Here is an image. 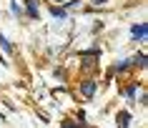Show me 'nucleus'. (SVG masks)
<instances>
[{
    "instance_id": "4",
    "label": "nucleus",
    "mask_w": 148,
    "mask_h": 128,
    "mask_svg": "<svg viewBox=\"0 0 148 128\" xmlns=\"http://www.w3.org/2000/svg\"><path fill=\"white\" fill-rule=\"evenodd\" d=\"M10 10H13L15 15H20V13H23V10H20V5H15V3H10Z\"/></svg>"
},
{
    "instance_id": "7",
    "label": "nucleus",
    "mask_w": 148,
    "mask_h": 128,
    "mask_svg": "<svg viewBox=\"0 0 148 128\" xmlns=\"http://www.w3.org/2000/svg\"><path fill=\"white\" fill-rule=\"evenodd\" d=\"M93 3H103V0H93Z\"/></svg>"
},
{
    "instance_id": "6",
    "label": "nucleus",
    "mask_w": 148,
    "mask_h": 128,
    "mask_svg": "<svg viewBox=\"0 0 148 128\" xmlns=\"http://www.w3.org/2000/svg\"><path fill=\"white\" fill-rule=\"evenodd\" d=\"M53 3H65V0H53Z\"/></svg>"
},
{
    "instance_id": "1",
    "label": "nucleus",
    "mask_w": 148,
    "mask_h": 128,
    "mask_svg": "<svg viewBox=\"0 0 148 128\" xmlns=\"http://www.w3.org/2000/svg\"><path fill=\"white\" fill-rule=\"evenodd\" d=\"M133 38H146V25H133Z\"/></svg>"
},
{
    "instance_id": "3",
    "label": "nucleus",
    "mask_w": 148,
    "mask_h": 128,
    "mask_svg": "<svg viewBox=\"0 0 148 128\" xmlns=\"http://www.w3.org/2000/svg\"><path fill=\"white\" fill-rule=\"evenodd\" d=\"M93 90H95V86H93V83H86V86H83V93H86L88 98H90V93H93Z\"/></svg>"
},
{
    "instance_id": "2",
    "label": "nucleus",
    "mask_w": 148,
    "mask_h": 128,
    "mask_svg": "<svg viewBox=\"0 0 148 128\" xmlns=\"http://www.w3.org/2000/svg\"><path fill=\"white\" fill-rule=\"evenodd\" d=\"M38 8H40V5H38V0H28V13H30L33 18L38 15Z\"/></svg>"
},
{
    "instance_id": "5",
    "label": "nucleus",
    "mask_w": 148,
    "mask_h": 128,
    "mask_svg": "<svg viewBox=\"0 0 148 128\" xmlns=\"http://www.w3.org/2000/svg\"><path fill=\"white\" fill-rule=\"evenodd\" d=\"M0 43H3V45H5V48L10 50V43H8V40H5V38H3V35H0Z\"/></svg>"
}]
</instances>
